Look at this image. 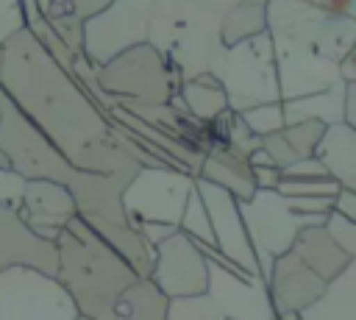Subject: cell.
<instances>
[{
    "mask_svg": "<svg viewBox=\"0 0 356 320\" xmlns=\"http://www.w3.org/2000/svg\"><path fill=\"white\" fill-rule=\"evenodd\" d=\"M0 89L75 170L125 178L139 170L125 139L114 134L108 111L58 67L28 28L3 42Z\"/></svg>",
    "mask_w": 356,
    "mask_h": 320,
    "instance_id": "cell-1",
    "label": "cell"
},
{
    "mask_svg": "<svg viewBox=\"0 0 356 320\" xmlns=\"http://www.w3.org/2000/svg\"><path fill=\"white\" fill-rule=\"evenodd\" d=\"M58 267L56 278L70 292L78 314L97 320L111 309L122 289H128L139 275L131 264L114 253L92 228L72 217L56 237Z\"/></svg>",
    "mask_w": 356,
    "mask_h": 320,
    "instance_id": "cell-2",
    "label": "cell"
},
{
    "mask_svg": "<svg viewBox=\"0 0 356 320\" xmlns=\"http://www.w3.org/2000/svg\"><path fill=\"white\" fill-rule=\"evenodd\" d=\"M236 0H153L147 42L164 53L181 81L211 72L225 45L222 19Z\"/></svg>",
    "mask_w": 356,
    "mask_h": 320,
    "instance_id": "cell-3",
    "label": "cell"
},
{
    "mask_svg": "<svg viewBox=\"0 0 356 320\" xmlns=\"http://www.w3.org/2000/svg\"><path fill=\"white\" fill-rule=\"evenodd\" d=\"M125 181V175L78 170L67 186L75 203V217L86 228H92L114 253H120L139 278H147L153 267V248L142 242L122 209L120 192Z\"/></svg>",
    "mask_w": 356,
    "mask_h": 320,
    "instance_id": "cell-4",
    "label": "cell"
},
{
    "mask_svg": "<svg viewBox=\"0 0 356 320\" xmlns=\"http://www.w3.org/2000/svg\"><path fill=\"white\" fill-rule=\"evenodd\" d=\"M95 78L100 89L111 95L122 109L134 103H145V106L170 103V97L181 86V78L175 75L172 64L150 42L134 45L120 56H114L111 61H106L103 67H95Z\"/></svg>",
    "mask_w": 356,
    "mask_h": 320,
    "instance_id": "cell-5",
    "label": "cell"
},
{
    "mask_svg": "<svg viewBox=\"0 0 356 320\" xmlns=\"http://www.w3.org/2000/svg\"><path fill=\"white\" fill-rule=\"evenodd\" d=\"M211 75L220 81L231 111L281 100L275 58H273V39L267 31L248 36L242 42L225 45Z\"/></svg>",
    "mask_w": 356,
    "mask_h": 320,
    "instance_id": "cell-6",
    "label": "cell"
},
{
    "mask_svg": "<svg viewBox=\"0 0 356 320\" xmlns=\"http://www.w3.org/2000/svg\"><path fill=\"white\" fill-rule=\"evenodd\" d=\"M239 217L259 264V275L267 281L273 259L286 253L300 228L317 225L325 214H295L278 189H253L248 200H239Z\"/></svg>",
    "mask_w": 356,
    "mask_h": 320,
    "instance_id": "cell-7",
    "label": "cell"
},
{
    "mask_svg": "<svg viewBox=\"0 0 356 320\" xmlns=\"http://www.w3.org/2000/svg\"><path fill=\"white\" fill-rule=\"evenodd\" d=\"M267 33L303 42L331 61L356 50V17L328 14L303 0H267Z\"/></svg>",
    "mask_w": 356,
    "mask_h": 320,
    "instance_id": "cell-8",
    "label": "cell"
},
{
    "mask_svg": "<svg viewBox=\"0 0 356 320\" xmlns=\"http://www.w3.org/2000/svg\"><path fill=\"white\" fill-rule=\"evenodd\" d=\"M0 156L25 181L50 178L70 184V178L78 173L53 147V142L11 103V97L3 89H0Z\"/></svg>",
    "mask_w": 356,
    "mask_h": 320,
    "instance_id": "cell-9",
    "label": "cell"
},
{
    "mask_svg": "<svg viewBox=\"0 0 356 320\" xmlns=\"http://www.w3.org/2000/svg\"><path fill=\"white\" fill-rule=\"evenodd\" d=\"M64 284L39 267L8 264L0 267V320H75Z\"/></svg>",
    "mask_w": 356,
    "mask_h": 320,
    "instance_id": "cell-10",
    "label": "cell"
},
{
    "mask_svg": "<svg viewBox=\"0 0 356 320\" xmlns=\"http://www.w3.org/2000/svg\"><path fill=\"white\" fill-rule=\"evenodd\" d=\"M195 189V175L172 167H139L122 186V209L136 228L142 220L178 225L184 203Z\"/></svg>",
    "mask_w": 356,
    "mask_h": 320,
    "instance_id": "cell-11",
    "label": "cell"
},
{
    "mask_svg": "<svg viewBox=\"0 0 356 320\" xmlns=\"http://www.w3.org/2000/svg\"><path fill=\"white\" fill-rule=\"evenodd\" d=\"M150 11L153 0H111L103 11L83 19V56L95 67H103L122 50L147 42Z\"/></svg>",
    "mask_w": 356,
    "mask_h": 320,
    "instance_id": "cell-12",
    "label": "cell"
},
{
    "mask_svg": "<svg viewBox=\"0 0 356 320\" xmlns=\"http://www.w3.org/2000/svg\"><path fill=\"white\" fill-rule=\"evenodd\" d=\"M270 39H273V58H275L281 100L303 97L339 81L337 61L325 58L314 47L295 39H284V36H270Z\"/></svg>",
    "mask_w": 356,
    "mask_h": 320,
    "instance_id": "cell-13",
    "label": "cell"
},
{
    "mask_svg": "<svg viewBox=\"0 0 356 320\" xmlns=\"http://www.w3.org/2000/svg\"><path fill=\"white\" fill-rule=\"evenodd\" d=\"M167 298H186L206 292V256L184 234L172 231L153 248V267L147 275Z\"/></svg>",
    "mask_w": 356,
    "mask_h": 320,
    "instance_id": "cell-14",
    "label": "cell"
},
{
    "mask_svg": "<svg viewBox=\"0 0 356 320\" xmlns=\"http://www.w3.org/2000/svg\"><path fill=\"white\" fill-rule=\"evenodd\" d=\"M206 295L222 312L225 320H273V303L267 281L259 273L236 275L206 259Z\"/></svg>",
    "mask_w": 356,
    "mask_h": 320,
    "instance_id": "cell-15",
    "label": "cell"
},
{
    "mask_svg": "<svg viewBox=\"0 0 356 320\" xmlns=\"http://www.w3.org/2000/svg\"><path fill=\"white\" fill-rule=\"evenodd\" d=\"M195 192L200 195V200L209 211L214 248L220 253H225L234 264H239L245 273H259L256 256L250 250V242H248V234H245V225L239 217V200L228 189H222L206 178H197V175H195Z\"/></svg>",
    "mask_w": 356,
    "mask_h": 320,
    "instance_id": "cell-16",
    "label": "cell"
},
{
    "mask_svg": "<svg viewBox=\"0 0 356 320\" xmlns=\"http://www.w3.org/2000/svg\"><path fill=\"white\" fill-rule=\"evenodd\" d=\"M17 214L36 237L56 242L58 231L75 217L70 186L50 178H28L22 186V203Z\"/></svg>",
    "mask_w": 356,
    "mask_h": 320,
    "instance_id": "cell-17",
    "label": "cell"
},
{
    "mask_svg": "<svg viewBox=\"0 0 356 320\" xmlns=\"http://www.w3.org/2000/svg\"><path fill=\"white\" fill-rule=\"evenodd\" d=\"M328 281H323L298 253L286 250L281 256L273 259L270 275H267V295L273 303V312H300L303 306H309Z\"/></svg>",
    "mask_w": 356,
    "mask_h": 320,
    "instance_id": "cell-18",
    "label": "cell"
},
{
    "mask_svg": "<svg viewBox=\"0 0 356 320\" xmlns=\"http://www.w3.org/2000/svg\"><path fill=\"white\" fill-rule=\"evenodd\" d=\"M8 264H28L56 275L58 250L56 242L36 237L14 209L0 203V267Z\"/></svg>",
    "mask_w": 356,
    "mask_h": 320,
    "instance_id": "cell-19",
    "label": "cell"
},
{
    "mask_svg": "<svg viewBox=\"0 0 356 320\" xmlns=\"http://www.w3.org/2000/svg\"><path fill=\"white\" fill-rule=\"evenodd\" d=\"M314 156L325 164L328 175L348 189H356V128L348 122H331L323 128Z\"/></svg>",
    "mask_w": 356,
    "mask_h": 320,
    "instance_id": "cell-20",
    "label": "cell"
},
{
    "mask_svg": "<svg viewBox=\"0 0 356 320\" xmlns=\"http://www.w3.org/2000/svg\"><path fill=\"white\" fill-rule=\"evenodd\" d=\"M298 320H356V259L348 262L325 289L298 312Z\"/></svg>",
    "mask_w": 356,
    "mask_h": 320,
    "instance_id": "cell-21",
    "label": "cell"
},
{
    "mask_svg": "<svg viewBox=\"0 0 356 320\" xmlns=\"http://www.w3.org/2000/svg\"><path fill=\"white\" fill-rule=\"evenodd\" d=\"M289 250L298 253V256H300V259H303V262H306L323 281H331L348 262L356 259V256H348V253L328 237V231L323 228V223L300 228Z\"/></svg>",
    "mask_w": 356,
    "mask_h": 320,
    "instance_id": "cell-22",
    "label": "cell"
},
{
    "mask_svg": "<svg viewBox=\"0 0 356 320\" xmlns=\"http://www.w3.org/2000/svg\"><path fill=\"white\" fill-rule=\"evenodd\" d=\"M197 178H206L222 189H228L236 200H248L256 189L253 175H250V164L234 153H228L225 147H214L203 153Z\"/></svg>",
    "mask_w": 356,
    "mask_h": 320,
    "instance_id": "cell-23",
    "label": "cell"
},
{
    "mask_svg": "<svg viewBox=\"0 0 356 320\" xmlns=\"http://www.w3.org/2000/svg\"><path fill=\"white\" fill-rule=\"evenodd\" d=\"M164 312L167 295L150 278H136L97 320H164Z\"/></svg>",
    "mask_w": 356,
    "mask_h": 320,
    "instance_id": "cell-24",
    "label": "cell"
},
{
    "mask_svg": "<svg viewBox=\"0 0 356 320\" xmlns=\"http://www.w3.org/2000/svg\"><path fill=\"white\" fill-rule=\"evenodd\" d=\"M342 100H345V81H334L331 86L312 92V95H303V97L281 100L284 125H292L300 120H320L323 125L342 122Z\"/></svg>",
    "mask_w": 356,
    "mask_h": 320,
    "instance_id": "cell-25",
    "label": "cell"
},
{
    "mask_svg": "<svg viewBox=\"0 0 356 320\" xmlns=\"http://www.w3.org/2000/svg\"><path fill=\"white\" fill-rule=\"evenodd\" d=\"M178 97H181V106H184L197 122H209V120H214L217 114H222V111L228 109L225 92H222L220 81H217L211 72H200V75H195V78L181 81Z\"/></svg>",
    "mask_w": 356,
    "mask_h": 320,
    "instance_id": "cell-26",
    "label": "cell"
},
{
    "mask_svg": "<svg viewBox=\"0 0 356 320\" xmlns=\"http://www.w3.org/2000/svg\"><path fill=\"white\" fill-rule=\"evenodd\" d=\"M261 31H267V0H236L222 19L220 36L222 45H234Z\"/></svg>",
    "mask_w": 356,
    "mask_h": 320,
    "instance_id": "cell-27",
    "label": "cell"
},
{
    "mask_svg": "<svg viewBox=\"0 0 356 320\" xmlns=\"http://www.w3.org/2000/svg\"><path fill=\"white\" fill-rule=\"evenodd\" d=\"M164 320H225V317L214 306V301L206 292H200L186 298H167Z\"/></svg>",
    "mask_w": 356,
    "mask_h": 320,
    "instance_id": "cell-28",
    "label": "cell"
},
{
    "mask_svg": "<svg viewBox=\"0 0 356 320\" xmlns=\"http://www.w3.org/2000/svg\"><path fill=\"white\" fill-rule=\"evenodd\" d=\"M178 231H184L192 242H203V245H214V234H211V223H209V211L200 200V195L192 189L186 203H184V211H181V220H178Z\"/></svg>",
    "mask_w": 356,
    "mask_h": 320,
    "instance_id": "cell-29",
    "label": "cell"
},
{
    "mask_svg": "<svg viewBox=\"0 0 356 320\" xmlns=\"http://www.w3.org/2000/svg\"><path fill=\"white\" fill-rule=\"evenodd\" d=\"M236 114H239V120L256 136H267V134H275V131L284 128V106H281V100H275V103H259V106L242 109Z\"/></svg>",
    "mask_w": 356,
    "mask_h": 320,
    "instance_id": "cell-30",
    "label": "cell"
},
{
    "mask_svg": "<svg viewBox=\"0 0 356 320\" xmlns=\"http://www.w3.org/2000/svg\"><path fill=\"white\" fill-rule=\"evenodd\" d=\"M323 128H325V125H323L320 120H300V122L284 125L281 131H284L289 147L295 150V156L303 159V156H312V153H314V145H317Z\"/></svg>",
    "mask_w": 356,
    "mask_h": 320,
    "instance_id": "cell-31",
    "label": "cell"
},
{
    "mask_svg": "<svg viewBox=\"0 0 356 320\" xmlns=\"http://www.w3.org/2000/svg\"><path fill=\"white\" fill-rule=\"evenodd\" d=\"M259 145H261V136H256V134L239 120V114L234 111V114H231V122H228V134H225V150L248 161L250 150H256Z\"/></svg>",
    "mask_w": 356,
    "mask_h": 320,
    "instance_id": "cell-32",
    "label": "cell"
},
{
    "mask_svg": "<svg viewBox=\"0 0 356 320\" xmlns=\"http://www.w3.org/2000/svg\"><path fill=\"white\" fill-rule=\"evenodd\" d=\"M50 25V31L72 50V53H83L81 50V36H83V19H78L70 8L64 14H56V17H47L44 19Z\"/></svg>",
    "mask_w": 356,
    "mask_h": 320,
    "instance_id": "cell-33",
    "label": "cell"
},
{
    "mask_svg": "<svg viewBox=\"0 0 356 320\" xmlns=\"http://www.w3.org/2000/svg\"><path fill=\"white\" fill-rule=\"evenodd\" d=\"M281 195H337L339 184L334 178H284L275 186Z\"/></svg>",
    "mask_w": 356,
    "mask_h": 320,
    "instance_id": "cell-34",
    "label": "cell"
},
{
    "mask_svg": "<svg viewBox=\"0 0 356 320\" xmlns=\"http://www.w3.org/2000/svg\"><path fill=\"white\" fill-rule=\"evenodd\" d=\"M323 228L328 231V237L348 253V256H356V220H348L342 217L339 211H328L325 220H323Z\"/></svg>",
    "mask_w": 356,
    "mask_h": 320,
    "instance_id": "cell-35",
    "label": "cell"
},
{
    "mask_svg": "<svg viewBox=\"0 0 356 320\" xmlns=\"http://www.w3.org/2000/svg\"><path fill=\"white\" fill-rule=\"evenodd\" d=\"M295 214H328L334 195H284Z\"/></svg>",
    "mask_w": 356,
    "mask_h": 320,
    "instance_id": "cell-36",
    "label": "cell"
},
{
    "mask_svg": "<svg viewBox=\"0 0 356 320\" xmlns=\"http://www.w3.org/2000/svg\"><path fill=\"white\" fill-rule=\"evenodd\" d=\"M22 186H25V178L19 173L0 167V203L3 206L17 211L19 203H22Z\"/></svg>",
    "mask_w": 356,
    "mask_h": 320,
    "instance_id": "cell-37",
    "label": "cell"
},
{
    "mask_svg": "<svg viewBox=\"0 0 356 320\" xmlns=\"http://www.w3.org/2000/svg\"><path fill=\"white\" fill-rule=\"evenodd\" d=\"M281 175H284V178H325L328 170H325V164L312 153V156L295 159V161H289L286 167H281ZM328 178H331V175H328Z\"/></svg>",
    "mask_w": 356,
    "mask_h": 320,
    "instance_id": "cell-38",
    "label": "cell"
},
{
    "mask_svg": "<svg viewBox=\"0 0 356 320\" xmlns=\"http://www.w3.org/2000/svg\"><path fill=\"white\" fill-rule=\"evenodd\" d=\"M25 28L22 3L19 0H0V42H6L11 33Z\"/></svg>",
    "mask_w": 356,
    "mask_h": 320,
    "instance_id": "cell-39",
    "label": "cell"
},
{
    "mask_svg": "<svg viewBox=\"0 0 356 320\" xmlns=\"http://www.w3.org/2000/svg\"><path fill=\"white\" fill-rule=\"evenodd\" d=\"M261 147L273 156V161H275L278 167H286L289 161H295V159H298V156H295V150L289 147V142H286L284 131H275V134L261 136Z\"/></svg>",
    "mask_w": 356,
    "mask_h": 320,
    "instance_id": "cell-40",
    "label": "cell"
},
{
    "mask_svg": "<svg viewBox=\"0 0 356 320\" xmlns=\"http://www.w3.org/2000/svg\"><path fill=\"white\" fill-rule=\"evenodd\" d=\"M175 228H178V225H170V223H153V220H142V223H136V234L142 237V242H145L147 248H156L159 242H164Z\"/></svg>",
    "mask_w": 356,
    "mask_h": 320,
    "instance_id": "cell-41",
    "label": "cell"
},
{
    "mask_svg": "<svg viewBox=\"0 0 356 320\" xmlns=\"http://www.w3.org/2000/svg\"><path fill=\"white\" fill-rule=\"evenodd\" d=\"M250 175H253V184L259 189H275L278 181H281V167H275V164H267V167L250 164Z\"/></svg>",
    "mask_w": 356,
    "mask_h": 320,
    "instance_id": "cell-42",
    "label": "cell"
},
{
    "mask_svg": "<svg viewBox=\"0 0 356 320\" xmlns=\"http://www.w3.org/2000/svg\"><path fill=\"white\" fill-rule=\"evenodd\" d=\"M331 209L339 211L342 217L348 220H356V189H348V186H339L334 200H331Z\"/></svg>",
    "mask_w": 356,
    "mask_h": 320,
    "instance_id": "cell-43",
    "label": "cell"
},
{
    "mask_svg": "<svg viewBox=\"0 0 356 320\" xmlns=\"http://www.w3.org/2000/svg\"><path fill=\"white\" fill-rule=\"evenodd\" d=\"M309 6H317L328 14H342V17H356V0H303Z\"/></svg>",
    "mask_w": 356,
    "mask_h": 320,
    "instance_id": "cell-44",
    "label": "cell"
},
{
    "mask_svg": "<svg viewBox=\"0 0 356 320\" xmlns=\"http://www.w3.org/2000/svg\"><path fill=\"white\" fill-rule=\"evenodd\" d=\"M108 3H111V0H67L70 11H72L78 19H89V17H95V14L103 11Z\"/></svg>",
    "mask_w": 356,
    "mask_h": 320,
    "instance_id": "cell-45",
    "label": "cell"
},
{
    "mask_svg": "<svg viewBox=\"0 0 356 320\" xmlns=\"http://www.w3.org/2000/svg\"><path fill=\"white\" fill-rule=\"evenodd\" d=\"M337 70H339V81H345V83L356 81V56H353V53L342 56V58L337 61Z\"/></svg>",
    "mask_w": 356,
    "mask_h": 320,
    "instance_id": "cell-46",
    "label": "cell"
},
{
    "mask_svg": "<svg viewBox=\"0 0 356 320\" xmlns=\"http://www.w3.org/2000/svg\"><path fill=\"white\" fill-rule=\"evenodd\" d=\"M36 8H39V14L47 19V17L64 14L70 6H67V0H36Z\"/></svg>",
    "mask_w": 356,
    "mask_h": 320,
    "instance_id": "cell-47",
    "label": "cell"
},
{
    "mask_svg": "<svg viewBox=\"0 0 356 320\" xmlns=\"http://www.w3.org/2000/svg\"><path fill=\"white\" fill-rule=\"evenodd\" d=\"M75 320H92V317H86V314H78V317H75Z\"/></svg>",
    "mask_w": 356,
    "mask_h": 320,
    "instance_id": "cell-48",
    "label": "cell"
}]
</instances>
